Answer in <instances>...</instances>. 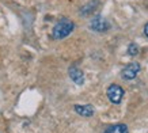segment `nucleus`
I'll return each instance as SVG.
<instances>
[{
	"instance_id": "5",
	"label": "nucleus",
	"mask_w": 148,
	"mask_h": 133,
	"mask_svg": "<svg viewBox=\"0 0 148 133\" xmlns=\"http://www.w3.org/2000/svg\"><path fill=\"white\" fill-rule=\"evenodd\" d=\"M68 73H69V77H71L76 84H83V83H84V75H83V71L79 69L77 66H71L69 71H68Z\"/></svg>"
},
{
	"instance_id": "1",
	"label": "nucleus",
	"mask_w": 148,
	"mask_h": 133,
	"mask_svg": "<svg viewBox=\"0 0 148 133\" xmlns=\"http://www.w3.org/2000/svg\"><path fill=\"white\" fill-rule=\"evenodd\" d=\"M75 29V23L72 22L71 19H67V18H63L60 19L53 27V38L56 40H63L67 36H69L72 31Z\"/></svg>"
},
{
	"instance_id": "7",
	"label": "nucleus",
	"mask_w": 148,
	"mask_h": 133,
	"mask_svg": "<svg viewBox=\"0 0 148 133\" xmlns=\"http://www.w3.org/2000/svg\"><path fill=\"white\" fill-rule=\"evenodd\" d=\"M103 133H128V126L125 124H116L109 126Z\"/></svg>"
},
{
	"instance_id": "2",
	"label": "nucleus",
	"mask_w": 148,
	"mask_h": 133,
	"mask_svg": "<svg viewBox=\"0 0 148 133\" xmlns=\"http://www.w3.org/2000/svg\"><path fill=\"white\" fill-rule=\"evenodd\" d=\"M108 98L110 99L112 103H120L122 101V97H124V90H122L121 86L118 84H110L108 88Z\"/></svg>"
},
{
	"instance_id": "8",
	"label": "nucleus",
	"mask_w": 148,
	"mask_h": 133,
	"mask_svg": "<svg viewBox=\"0 0 148 133\" xmlns=\"http://www.w3.org/2000/svg\"><path fill=\"white\" fill-rule=\"evenodd\" d=\"M137 53H139V48H137V45L130 44L129 46H128V54H130V56H136Z\"/></svg>"
},
{
	"instance_id": "6",
	"label": "nucleus",
	"mask_w": 148,
	"mask_h": 133,
	"mask_svg": "<svg viewBox=\"0 0 148 133\" xmlns=\"http://www.w3.org/2000/svg\"><path fill=\"white\" fill-rule=\"evenodd\" d=\"M73 109L82 117H91V115H94V107L91 105H76Z\"/></svg>"
},
{
	"instance_id": "3",
	"label": "nucleus",
	"mask_w": 148,
	"mask_h": 133,
	"mask_svg": "<svg viewBox=\"0 0 148 133\" xmlns=\"http://www.w3.org/2000/svg\"><path fill=\"white\" fill-rule=\"evenodd\" d=\"M140 72V64L139 62H130L122 69V77L126 80L135 79L137 73Z\"/></svg>"
},
{
	"instance_id": "4",
	"label": "nucleus",
	"mask_w": 148,
	"mask_h": 133,
	"mask_svg": "<svg viewBox=\"0 0 148 133\" xmlns=\"http://www.w3.org/2000/svg\"><path fill=\"white\" fill-rule=\"evenodd\" d=\"M109 27H110L109 22L103 18V16H101V15H98V16L92 18V21H91V29H92V30H95V31L103 33V31L109 30Z\"/></svg>"
},
{
	"instance_id": "9",
	"label": "nucleus",
	"mask_w": 148,
	"mask_h": 133,
	"mask_svg": "<svg viewBox=\"0 0 148 133\" xmlns=\"http://www.w3.org/2000/svg\"><path fill=\"white\" fill-rule=\"evenodd\" d=\"M144 34H145L148 38V23H145V26H144Z\"/></svg>"
}]
</instances>
